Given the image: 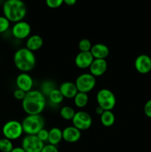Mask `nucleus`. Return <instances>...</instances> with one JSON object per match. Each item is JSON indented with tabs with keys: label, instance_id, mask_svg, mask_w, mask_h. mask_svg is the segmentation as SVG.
I'll return each instance as SVG.
<instances>
[{
	"label": "nucleus",
	"instance_id": "nucleus-1",
	"mask_svg": "<svg viewBox=\"0 0 151 152\" xmlns=\"http://www.w3.org/2000/svg\"><path fill=\"white\" fill-rule=\"evenodd\" d=\"M47 104L46 96L38 90H31L22 100V108L28 115L41 114Z\"/></svg>",
	"mask_w": 151,
	"mask_h": 152
},
{
	"label": "nucleus",
	"instance_id": "nucleus-2",
	"mask_svg": "<svg viewBox=\"0 0 151 152\" xmlns=\"http://www.w3.org/2000/svg\"><path fill=\"white\" fill-rule=\"evenodd\" d=\"M4 16L10 22L22 21L27 14V7L22 0H6L3 4Z\"/></svg>",
	"mask_w": 151,
	"mask_h": 152
},
{
	"label": "nucleus",
	"instance_id": "nucleus-3",
	"mask_svg": "<svg viewBox=\"0 0 151 152\" xmlns=\"http://www.w3.org/2000/svg\"><path fill=\"white\" fill-rule=\"evenodd\" d=\"M13 62L15 66L19 71L28 73L35 68L36 59L33 52L26 48H22L15 52Z\"/></svg>",
	"mask_w": 151,
	"mask_h": 152
},
{
	"label": "nucleus",
	"instance_id": "nucleus-4",
	"mask_svg": "<svg viewBox=\"0 0 151 152\" xmlns=\"http://www.w3.org/2000/svg\"><path fill=\"white\" fill-rule=\"evenodd\" d=\"M23 131L27 135H36L44 126V118L41 114L27 115L22 120Z\"/></svg>",
	"mask_w": 151,
	"mask_h": 152
},
{
	"label": "nucleus",
	"instance_id": "nucleus-5",
	"mask_svg": "<svg viewBox=\"0 0 151 152\" xmlns=\"http://www.w3.org/2000/svg\"><path fill=\"white\" fill-rule=\"evenodd\" d=\"M98 105L102 107L105 111H112L116 104L115 94L110 89L102 88L96 94Z\"/></svg>",
	"mask_w": 151,
	"mask_h": 152
},
{
	"label": "nucleus",
	"instance_id": "nucleus-6",
	"mask_svg": "<svg viewBox=\"0 0 151 152\" xmlns=\"http://www.w3.org/2000/svg\"><path fill=\"white\" fill-rule=\"evenodd\" d=\"M24 133L22 123L17 120H10L2 127V134L4 137L10 140H15L22 137Z\"/></svg>",
	"mask_w": 151,
	"mask_h": 152
},
{
	"label": "nucleus",
	"instance_id": "nucleus-7",
	"mask_svg": "<svg viewBox=\"0 0 151 152\" xmlns=\"http://www.w3.org/2000/svg\"><path fill=\"white\" fill-rule=\"evenodd\" d=\"M75 84L78 92L87 94L91 91L96 86V77L90 73H84L77 77Z\"/></svg>",
	"mask_w": 151,
	"mask_h": 152
},
{
	"label": "nucleus",
	"instance_id": "nucleus-8",
	"mask_svg": "<svg viewBox=\"0 0 151 152\" xmlns=\"http://www.w3.org/2000/svg\"><path fill=\"white\" fill-rule=\"evenodd\" d=\"M73 126L78 130L85 131L90 129L93 124V120L90 114L85 111H80L76 112L75 116L72 120Z\"/></svg>",
	"mask_w": 151,
	"mask_h": 152
},
{
	"label": "nucleus",
	"instance_id": "nucleus-9",
	"mask_svg": "<svg viewBox=\"0 0 151 152\" xmlns=\"http://www.w3.org/2000/svg\"><path fill=\"white\" fill-rule=\"evenodd\" d=\"M44 145L36 135H27L22 142V148L26 152H41Z\"/></svg>",
	"mask_w": 151,
	"mask_h": 152
},
{
	"label": "nucleus",
	"instance_id": "nucleus-10",
	"mask_svg": "<svg viewBox=\"0 0 151 152\" xmlns=\"http://www.w3.org/2000/svg\"><path fill=\"white\" fill-rule=\"evenodd\" d=\"M12 35L17 39H28L31 33V27L28 22L25 21H20L14 23L11 29Z\"/></svg>",
	"mask_w": 151,
	"mask_h": 152
},
{
	"label": "nucleus",
	"instance_id": "nucleus-11",
	"mask_svg": "<svg viewBox=\"0 0 151 152\" xmlns=\"http://www.w3.org/2000/svg\"><path fill=\"white\" fill-rule=\"evenodd\" d=\"M134 65L139 74H148L151 71V58L147 54L139 55L135 60Z\"/></svg>",
	"mask_w": 151,
	"mask_h": 152
},
{
	"label": "nucleus",
	"instance_id": "nucleus-12",
	"mask_svg": "<svg viewBox=\"0 0 151 152\" xmlns=\"http://www.w3.org/2000/svg\"><path fill=\"white\" fill-rule=\"evenodd\" d=\"M17 88L21 89L25 92L30 91L33 87V80L28 73L22 72L17 76L16 80Z\"/></svg>",
	"mask_w": 151,
	"mask_h": 152
},
{
	"label": "nucleus",
	"instance_id": "nucleus-13",
	"mask_svg": "<svg viewBox=\"0 0 151 152\" xmlns=\"http://www.w3.org/2000/svg\"><path fill=\"white\" fill-rule=\"evenodd\" d=\"M81 137V131L73 126H68L62 130V138L64 140L69 143L78 142Z\"/></svg>",
	"mask_w": 151,
	"mask_h": 152
},
{
	"label": "nucleus",
	"instance_id": "nucleus-14",
	"mask_svg": "<svg viewBox=\"0 0 151 152\" xmlns=\"http://www.w3.org/2000/svg\"><path fill=\"white\" fill-rule=\"evenodd\" d=\"M94 58L92 56L90 51L89 52H79L76 56L75 64L78 68L86 69L90 68Z\"/></svg>",
	"mask_w": 151,
	"mask_h": 152
},
{
	"label": "nucleus",
	"instance_id": "nucleus-15",
	"mask_svg": "<svg viewBox=\"0 0 151 152\" xmlns=\"http://www.w3.org/2000/svg\"><path fill=\"white\" fill-rule=\"evenodd\" d=\"M89 69L90 74L95 77H101L107 71V62L105 59H94Z\"/></svg>",
	"mask_w": 151,
	"mask_h": 152
},
{
	"label": "nucleus",
	"instance_id": "nucleus-16",
	"mask_svg": "<svg viewBox=\"0 0 151 152\" xmlns=\"http://www.w3.org/2000/svg\"><path fill=\"white\" fill-rule=\"evenodd\" d=\"M59 89L64 97L68 99H73L78 92L75 83L69 81L62 83Z\"/></svg>",
	"mask_w": 151,
	"mask_h": 152
},
{
	"label": "nucleus",
	"instance_id": "nucleus-17",
	"mask_svg": "<svg viewBox=\"0 0 151 152\" xmlns=\"http://www.w3.org/2000/svg\"><path fill=\"white\" fill-rule=\"evenodd\" d=\"M90 53L94 59H105L109 55L110 50L106 45L97 43L92 46Z\"/></svg>",
	"mask_w": 151,
	"mask_h": 152
},
{
	"label": "nucleus",
	"instance_id": "nucleus-18",
	"mask_svg": "<svg viewBox=\"0 0 151 152\" xmlns=\"http://www.w3.org/2000/svg\"><path fill=\"white\" fill-rule=\"evenodd\" d=\"M43 43V39L40 37L39 35H35L30 36L28 39H27L26 41V46L25 48H28V50H31V51H36V50H38L42 47Z\"/></svg>",
	"mask_w": 151,
	"mask_h": 152
},
{
	"label": "nucleus",
	"instance_id": "nucleus-19",
	"mask_svg": "<svg viewBox=\"0 0 151 152\" xmlns=\"http://www.w3.org/2000/svg\"><path fill=\"white\" fill-rule=\"evenodd\" d=\"M62 140H63V138H62V130H61L59 128H52L49 131L48 140H47V142L49 144L57 145L58 144L60 143Z\"/></svg>",
	"mask_w": 151,
	"mask_h": 152
},
{
	"label": "nucleus",
	"instance_id": "nucleus-20",
	"mask_svg": "<svg viewBox=\"0 0 151 152\" xmlns=\"http://www.w3.org/2000/svg\"><path fill=\"white\" fill-rule=\"evenodd\" d=\"M101 123L105 127H110L114 124L115 120V115L112 111H105L100 116Z\"/></svg>",
	"mask_w": 151,
	"mask_h": 152
},
{
	"label": "nucleus",
	"instance_id": "nucleus-21",
	"mask_svg": "<svg viewBox=\"0 0 151 152\" xmlns=\"http://www.w3.org/2000/svg\"><path fill=\"white\" fill-rule=\"evenodd\" d=\"M74 104L77 108H83L87 105L89 101V96L87 94L83 92H78L73 98Z\"/></svg>",
	"mask_w": 151,
	"mask_h": 152
},
{
	"label": "nucleus",
	"instance_id": "nucleus-22",
	"mask_svg": "<svg viewBox=\"0 0 151 152\" xmlns=\"http://www.w3.org/2000/svg\"><path fill=\"white\" fill-rule=\"evenodd\" d=\"M75 114V110H74L72 107L68 106V105L62 107L60 110L61 117L65 120H71V121H72Z\"/></svg>",
	"mask_w": 151,
	"mask_h": 152
},
{
	"label": "nucleus",
	"instance_id": "nucleus-23",
	"mask_svg": "<svg viewBox=\"0 0 151 152\" xmlns=\"http://www.w3.org/2000/svg\"><path fill=\"white\" fill-rule=\"evenodd\" d=\"M48 98L50 99V101L51 102H53V104H56V105H59V104L62 103L64 100V96L62 95V94L61 93V91H59V89L55 88L49 94Z\"/></svg>",
	"mask_w": 151,
	"mask_h": 152
},
{
	"label": "nucleus",
	"instance_id": "nucleus-24",
	"mask_svg": "<svg viewBox=\"0 0 151 152\" xmlns=\"http://www.w3.org/2000/svg\"><path fill=\"white\" fill-rule=\"evenodd\" d=\"M13 145L12 140L4 137L0 139V151L11 152L13 149Z\"/></svg>",
	"mask_w": 151,
	"mask_h": 152
},
{
	"label": "nucleus",
	"instance_id": "nucleus-25",
	"mask_svg": "<svg viewBox=\"0 0 151 152\" xmlns=\"http://www.w3.org/2000/svg\"><path fill=\"white\" fill-rule=\"evenodd\" d=\"M55 88H56V86H55L54 83L52 81L47 80V81H44V83H42V85H41V89L40 91H41L45 96H48L49 94Z\"/></svg>",
	"mask_w": 151,
	"mask_h": 152
},
{
	"label": "nucleus",
	"instance_id": "nucleus-26",
	"mask_svg": "<svg viewBox=\"0 0 151 152\" xmlns=\"http://www.w3.org/2000/svg\"><path fill=\"white\" fill-rule=\"evenodd\" d=\"M92 43L88 39H82L79 41L78 45L80 52H89L92 48Z\"/></svg>",
	"mask_w": 151,
	"mask_h": 152
},
{
	"label": "nucleus",
	"instance_id": "nucleus-27",
	"mask_svg": "<svg viewBox=\"0 0 151 152\" xmlns=\"http://www.w3.org/2000/svg\"><path fill=\"white\" fill-rule=\"evenodd\" d=\"M10 22L4 16H0V34L6 32L10 28Z\"/></svg>",
	"mask_w": 151,
	"mask_h": 152
},
{
	"label": "nucleus",
	"instance_id": "nucleus-28",
	"mask_svg": "<svg viewBox=\"0 0 151 152\" xmlns=\"http://www.w3.org/2000/svg\"><path fill=\"white\" fill-rule=\"evenodd\" d=\"M45 2L48 7L56 9L61 7L64 4V0H45Z\"/></svg>",
	"mask_w": 151,
	"mask_h": 152
},
{
	"label": "nucleus",
	"instance_id": "nucleus-29",
	"mask_svg": "<svg viewBox=\"0 0 151 152\" xmlns=\"http://www.w3.org/2000/svg\"><path fill=\"white\" fill-rule=\"evenodd\" d=\"M48 135H49V131L46 130L45 129H42L41 130H40L38 132V134H36V136L38 137V139L42 141L43 142H46L48 140Z\"/></svg>",
	"mask_w": 151,
	"mask_h": 152
},
{
	"label": "nucleus",
	"instance_id": "nucleus-30",
	"mask_svg": "<svg viewBox=\"0 0 151 152\" xmlns=\"http://www.w3.org/2000/svg\"><path fill=\"white\" fill-rule=\"evenodd\" d=\"M26 92H25L24 91L21 90V89L16 88V90L13 91V96H14L15 99H18V100H23L24 98L25 97V95H26Z\"/></svg>",
	"mask_w": 151,
	"mask_h": 152
},
{
	"label": "nucleus",
	"instance_id": "nucleus-31",
	"mask_svg": "<svg viewBox=\"0 0 151 152\" xmlns=\"http://www.w3.org/2000/svg\"><path fill=\"white\" fill-rule=\"evenodd\" d=\"M144 113L148 118L151 119V99L146 102L144 106Z\"/></svg>",
	"mask_w": 151,
	"mask_h": 152
},
{
	"label": "nucleus",
	"instance_id": "nucleus-32",
	"mask_svg": "<svg viewBox=\"0 0 151 152\" xmlns=\"http://www.w3.org/2000/svg\"><path fill=\"white\" fill-rule=\"evenodd\" d=\"M41 152H59V149H58L56 145H53L48 143L47 145H44Z\"/></svg>",
	"mask_w": 151,
	"mask_h": 152
},
{
	"label": "nucleus",
	"instance_id": "nucleus-33",
	"mask_svg": "<svg viewBox=\"0 0 151 152\" xmlns=\"http://www.w3.org/2000/svg\"><path fill=\"white\" fill-rule=\"evenodd\" d=\"M76 2H77V0H64V3L68 6L75 5Z\"/></svg>",
	"mask_w": 151,
	"mask_h": 152
},
{
	"label": "nucleus",
	"instance_id": "nucleus-34",
	"mask_svg": "<svg viewBox=\"0 0 151 152\" xmlns=\"http://www.w3.org/2000/svg\"><path fill=\"white\" fill-rule=\"evenodd\" d=\"M104 111H105V110H104L103 108H102V107L99 106V105H98L97 108H96V113L98 114V115H100L101 116L102 114H103Z\"/></svg>",
	"mask_w": 151,
	"mask_h": 152
},
{
	"label": "nucleus",
	"instance_id": "nucleus-35",
	"mask_svg": "<svg viewBox=\"0 0 151 152\" xmlns=\"http://www.w3.org/2000/svg\"><path fill=\"white\" fill-rule=\"evenodd\" d=\"M11 152H26L22 147H16V148H13V149L12 150Z\"/></svg>",
	"mask_w": 151,
	"mask_h": 152
}]
</instances>
